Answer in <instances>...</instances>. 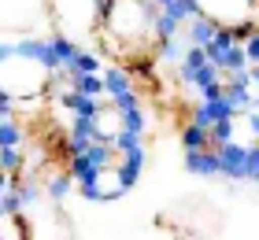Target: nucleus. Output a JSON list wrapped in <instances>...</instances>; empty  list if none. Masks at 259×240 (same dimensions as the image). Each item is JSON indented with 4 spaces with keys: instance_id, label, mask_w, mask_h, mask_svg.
I'll return each instance as SVG.
<instances>
[{
    "instance_id": "20e7f679",
    "label": "nucleus",
    "mask_w": 259,
    "mask_h": 240,
    "mask_svg": "<svg viewBox=\"0 0 259 240\" xmlns=\"http://www.w3.org/2000/svg\"><path fill=\"white\" fill-rule=\"evenodd\" d=\"M45 200L49 203H56V207H63V203L78 192V185H74V177L67 174V166H52V170H45Z\"/></svg>"
},
{
    "instance_id": "0eeeda50",
    "label": "nucleus",
    "mask_w": 259,
    "mask_h": 240,
    "mask_svg": "<svg viewBox=\"0 0 259 240\" xmlns=\"http://www.w3.org/2000/svg\"><path fill=\"white\" fill-rule=\"evenodd\" d=\"M104 89H108V100H115V96H122V92H134L137 89L134 70H126V63L104 67Z\"/></svg>"
},
{
    "instance_id": "423d86ee",
    "label": "nucleus",
    "mask_w": 259,
    "mask_h": 240,
    "mask_svg": "<svg viewBox=\"0 0 259 240\" xmlns=\"http://www.w3.org/2000/svg\"><path fill=\"white\" fill-rule=\"evenodd\" d=\"M26 140H30V129L19 115L0 118V152H26Z\"/></svg>"
},
{
    "instance_id": "f8f14e48",
    "label": "nucleus",
    "mask_w": 259,
    "mask_h": 240,
    "mask_svg": "<svg viewBox=\"0 0 259 240\" xmlns=\"http://www.w3.org/2000/svg\"><path fill=\"white\" fill-rule=\"evenodd\" d=\"M0 240H30L26 214H0Z\"/></svg>"
},
{
    "instance_id": "9d476101",
    "label": "nucleus",
    "mask_w": 259,
    "mask_h": 240,
    "mask_svg": "<svg viewBox=\"0 0 259 240\" xmlns=\"http://www.w3.org/2000/svg\"><path fill=\"white\" fill-rule=\"evenodd\" d=\"M100 70H104L100 48H81V52L74 56V63H70L67 74H100Z\"/></svg>"
},
{
    "instance_id": "f257e3e1",
    "label": "nucleus",
    "mask_w": 259,
    "mask_h": 240,
    "mask_svg": "<svg viewBox=\"0 0 259 240\" xmlns=\"http://www.w3.org/2000/svg\"><path fill=\"white\" fill-rule=\"evenodd\" d=\"M100 56L119 63H156V8L152 0H111L97 30Z\"/></svg>"
},
{
    "instance_id": "4468645a",
    "label": "nucleus",
    "mask_w": 259,
    "mask_h": 240,
    "mask_svg": "<svg viewBox=\"0 0 259 240\" xmlns=\"http://www.w3.org/2000/svg\"><path fill=\"white\" fill-rule=\"evenodd\" d=\"M252 185H255V188H259V177H255V181H252Z\"/></svg>"
},
{
    "instance_id": "39448f33",
    "label": "nucleus",
    "mask_w": 259,
    "mask_h": 240,
    "mask_svg": "<svg viewBox=\"0 0 259 240\" xmlns=\"http://www.w3.org/2000/svg\"><path fill=\"white\" fill-rule=\"evenodd\" d=\"M182 166H185V174L204 177V181H215V177H219V155H215V148L182 152Z\"/></svg>"
},
{
    "instance_id": "7ed1b4c3",
    "label": "nucleus",
    "mask_w": 259,
    "mask_h": 240,
    "mask_svg": "<svg viewBox=\"0 0 259 240\" xmlns=\"http://www.w3.org/2000/svg\"><path fill=\"white\" fill-rule=\"evenodd\" d=\"M226 96H230V104L237 107V115L252 111V107H255V85H252V67H248V70H237V74H226Z\"/></svg>"
},
{
    "instance_id": "9b49d317",
    "label": "nucleus",
    "mask_w": 259,
    "mask_h": 240,
    "mask_svg": "<svg viewBox=\"0 0 259 240\" xmlns=\"http://www.w3.org/2000/svg\"><path fill=\"white\" fill-rule=\"evenodd\" d=\"M204 148H211V133L196 122H185L182 126V152H204Z\"/></svg>"
},
{
    "instance_id": "ddd939ff",
    "label": "nucleus",
    "mask_w": 259,
    "mask_h": 240,
    "mask_svg": "<svg viewBox=\"0 0 259 240\" xmlns=\"http://www.w3.org/2000/svg\"><path fill=\"white\" fill-rule=\"evenodd\" d=\"M241 44H244V56H248V67H259V30H252Z\"/></svg>"
},
{
    "instance_id": "f03ea898",
    "label": "nucleus",
    "mask_w": 259,
    "mask_h": 240,
    "mask_svg": "<svg viewBox=\"0 0 259 240\" xmlns=\"http://www.w3.org/2000/svg\"><path fill=\"white\" fill-rule=\"evenodd\" d=\"M145 163H148V148H145V144H134L130 152H122V155H119V163H115V177H119L122 192L137 188L141 174H145Z\"/></svg>"
},
{
    "instance_id": "1a4fd4ad",
    "label": "nucleus",
    "mask_w": 259,
    "mask_h": 240,
    "mask_svg": "<svg viewBox=\"0 0 259 240\" xmlns=\"http://www.w3.org/2000/svg\"><path fill=\"white\" fill-rule=\"evenodd\" d=\"M70 89L89 96V100H108V89H104V70L100 74H70Z\"/></svg>"
},
{
    "instance_id": "6e6552de",
    "label": "nucleus",
    "mask_w": 259,
    "mask_h": 240,
    "mask_svg": "<svg viewBox=\"0 0 259 240\" xmlns=\"http://www.w3.org/2000/svg\"><path fill=\"white\" fill-rule=\"evenodd\" d=\"M215 30H219V22L215 19H207L204 15V11H200V15L196 19H189V22H185V41H189V44H196V48H207V41L211 37H215Z\"/></svg>"
}]
</instances>
